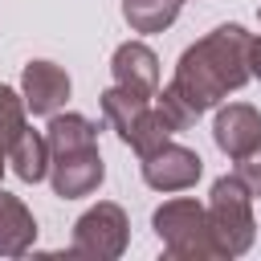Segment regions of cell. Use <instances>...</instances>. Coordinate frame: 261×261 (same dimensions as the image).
<instances>
[{"instance_id": "5bb4252c", "label": "cell", "mask_w": 261, "mask_h": 261, "mask_svg": "<svg viewBox=\"0 0 261 261\" xmlns=\"http://www.w3.org/2000/svg\"><path fill=\"white\" fill-rule=\"evenodd\" d=\"M184 0H122V20L130 33H163L175 24Z\"/></svg>"}, {"instance_id": "6da1fadb", "label": "cell", "mask_w": 261, "mask_h": 261, "mask_svg": "<svg viewBox=\"0 0 261 261\" xmlns=\"http://www.w3.org/2000/svg\"><path fill=\"white\" fill-rule=\"evenodd\" d=\"M249 45H253V33H245L241 24H220L179 53L175 73H171V90L179 94V102L196 118L204 110L220 106L228 94H237L253 77Z\"/></svg>"}, {"instance_id": "4fadbf2b", "label": "cell", "mask_w": 261, "mask_h": 261, "mask_svg": "<svg viewBox=\"0 0 261 261\" xmlns=\"http://www.w3.org/2000/svg\"><path fill=\"white\" fill-rule=\"evenodd\" d=\"M45 139H49V155H65V151L98 143V126L86 114H49Z\"/></svg>"}, {"instance_id": "5b68a950", "label": "cell", "mask_w": 261, "mask_h": 261, "mask_svg": "<svg viewBox=\"0 0 261 261\" xmlns=\"http://www.w3.org/2000/svg\"><path fill=\"white\" fill-rule=\"evenodd\" d=\"M126 241H130L126 212H122L114 200H98L94 208H86V212L73 220V245H69V253H77V257H98V261H114V257L126 253Z\"/></svg>"}, {"instance_id": "7c38bea8", "label": "cell", "mask_w": 261, "mask_h": 261, "mask_svg": "<svg viewBox=\"0 0 261 261\" xmlns=\"http://www.w3.org/2000/svg\"><path fill=\"white\" fill-rule=\"evenodd\" d=\"M49 139L41 135V130H20L16 135V143L8 147V163H12V171L24 179V184H41L45 175H49Z\"/></svg>"}, {"instance_id": "8fae6325", "label": "cell", "mask_w": 261, "mask_h": 261, "mask_svg": "<svg viewBox=\"0 0 261 261\" xmlns=\"http://www.w3.org/2000/svg\"><path fill=\"white\" fill-rule=\"evenodd\" d=\"M37 241V220L20 196L0 188V257H24Z\"/></svg>"}, {"instance_id": "9c48e42d", "label": "cell", "mask_w": 261, "mask_h": 261, "mask_svg": "<svg viewBox=\"0 0 261 261\" xmlns=\"http://www.w3.org/2000/svg\"><path fill=\"white\" fill-rule=\"evenodd\" d=\"M110 73H114V86L130 94H143V98L159 94V57L143 41H122L110 57Z\"/></svg>"}, {"instance_id": "277c9868", "label": "cell", "mask_w": 261, "mask_h": 261, "mask_svg": "<svg viewBox=\"0 0 261 261\" xmlns=\"http://www.w3.org/2000/svg\"><path fill=\"white\" fill-rule=\"evenodd\" d=\"M155 237L163 241V253L175 261H204L216 257L212 249V228H208V204L192 200V196H175L163 200L151 216Z\"/></svg>"}, {"instance_id": "9a60e30c", "label": "cell", "mask_w": 261, "mask_h": 261, "mask_svg": "<svg viewBox=\"0 0 261 261\" xmlns=\"http://www.w3.org/2000/svg\"><path fill=\"white\" fill-rule=\"evenodd\" d=\"M29 126V106H24V94L12 90V86H0V143L4 151L16 143V135Z\"/></svg>"}, {"instance_id": "7a4b0ae2", "label": "cell", "mask_w": 261, "mask_h": 261, "mask_svg": "<svg viewBox=\"0 0 261 261\" xmlns=\"http://www.w3.org/2000/svg\"><path fill=\"white\" fill-rule=\"evenodd\" d=\"M98 102H102L106 126H110V130L118 135V143H126L139 159L151 155L155 147H163V143L175 135V126L167 122V114L159 110L155 98L130 94V90H122V86H110V90H102Z\"/></svg>"}, {"instance_id": "30bf717a", "label": "cell", "mask_w": 261, "mask_h": 261, "mask_svg": "<svg viewBox=\"0 0 261 261\" xmlns=\"http://www.w3.org/2000/svg\"><path fill=\"white\" fill-rule=\"evenodd\" d=\"M20 94H24V106L29 114H57L69 98V73L53 61H29L24 73H20Z\"/></svg>"}, {"instance_id": "ac0fdd59", "label": "cell", "mask_w": 261, "mask_h": 261, "mask_svg": "<svg viewBox=\"0 0 261 261\" xmlns=\"http://www.w3.org/2000/svg\"><path fill=\"white\" fill-rule=\"evenodd\" d=\"M4 163H8V151H4V143H0V179H4Z\"/></svg>"}, {"instance_id": "ba28073f", "label": "cell", "mask_w": 261, "mask_h": 261, "mask_svg": "<svg viewBox=\"0 0 261 261\" xmlns=\"http://www.w3.org/2000/svg\"><path fill=\"white\" fill-rule=\"evenodd\" d=\"M212 139L216 147L237 163L245 159L249 151L261 147V110L249 106V102H228L216 110V122H212Z\"/></svg>"}, {"instance_id": "3957f363", "label": "cell", "mask_w": 261, "mask_h": 261, "mask_svg": "<svg viewBox=\"0 0 261 261\" xmlns=\"http://www.w3.org/2000/svg\"><path fill=\"white\" fill-rule=\"evenodd\" d=\"M208 228H212V249L216 257H241L249 253L253 237H257V220H253V192L245 188V179L220 175L212 184L208 196Z\"/></svg>"}, {"instance_id": "2e32d148", "label": "cell", "mask_w": 261, "mask_h": 261, "mask_svg": "<svg viewBox=\"0 0 261 261\" xmlns=\"http://www.w3.org/2000/svg\"><path fill=\"white\" fill-rule=\"evenodd\" d=\"M237 175L245 179V188H249L253 196H261V147L249 151L245 159H237Z\"/></svg>"}, {"instance_id": "8992f818", "label": "cell", "mask_w": 261, "mask_h": 261, "mask_svg": "<svg viewBox=\"0 0 261 261\" xmlns=\"http://www.w3.org/2000/svg\"><path fill=\"white\" fill-rule=\"evenodd\" d=\"M102 179H106V163H102L98 143L49 159V184H53V196H61V200H82V196L98 192Z\"/></svg>"}, {"instance_id": "52a82bcc", "label": "cell", "mask_w": 261, "mask_h": 261, "mask_svg": "<svg viewBox=\"0 0 261 261\" xmlns=\"http://www.w3.org/2000/svg\"><path fill=\"white\" fill-rule=\"evenodd\" d=\"M204 175V159L192 151V147H179V143H163L155 147L151 155H143V179L147 188L155 192H184L192 188L196 179Z\"/></svg>"}, {"instance_id": "d6986e66", "label": "cell", "mask_w": 261, "mask_h": 261, "mask_svg": "<svg viewBox=\"0 0 261 261\" xmlns=\"http://www.w3.org/2000/svg\"><path fill=\"white\" fill-rule=\"evenodd\" d=\"M257 16H261V4H257Z\"/></svg>"}, {"instance_id": "e0dca14e", "label": "cell", "mask_w": 261, "mask_h": 261, "mask_svg": "<svg viewBox=\"0 0 261 261\" xmlns=\"http://www.w3.org/2000/svg\"><path fill=\"white\" fill-rule=\"evenodd\" d=\"M249 69H253V77L261 82V37H253V45H249Z\"/></svg>"}]
</instances>
